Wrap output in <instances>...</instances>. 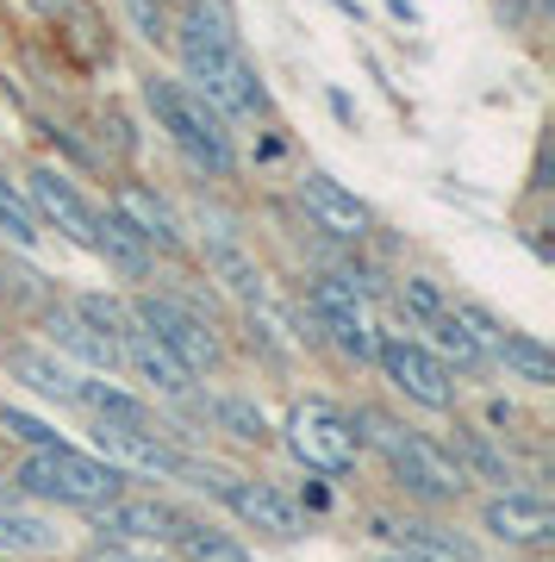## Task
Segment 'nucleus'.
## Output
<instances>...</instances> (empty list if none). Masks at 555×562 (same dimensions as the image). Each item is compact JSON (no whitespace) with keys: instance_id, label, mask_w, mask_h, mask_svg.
Masks as SVG:
<instances>
[{"instance_id":"41","label":"nucleus","mask_w":555,"mask_h":562,"mask_svg":"<svg viewBox=\"0 0 555 562\" xmlns=\"http://www.w3.org/2000/svg\"><path fill=\"white\" fill-rule=\"evenodd\" d=\"M331 7H338V13H350V20H356V25H362V20H369V13H362L356 0H331Z\"/></svg>"},{"instance_id":"7","label":"nucleus","mask_w":555,"mask_h":562,"mask_svg":"<svg viewBox=\"0 0 555 562\" xmlns=\"http://www.w3.org/2000/svg\"><path fill=\"white\" fill-rule=\"evenodd\" d=\"M381 475L394 487V501H406L412 513H456L475 494L468 475L456 469V457H450V443L431 438V431H418V425L381 457Z\"/></svg>"},{"instance_id":"28","label":"nucleus","mask_w":555,"mask_h":562,"mask_svg":"<svg viewBox=\"0 0 555 562\" xmlns=\"http://www.w3.org/2000/svg\"><path fill=\"white\" fill-rule=\"evenodd\" d=\"M57 550H63V531H57V519H50L44 506H32V501L0 506V557H7V562L57 557Z\"/></svg>"},{"instance_id":"16","label":"nucleus","mask_w":555,"mask_h":562,"mask_svg":"<svg viewBox=\"0 0 555 562\" xmlns=\"http://www.w3.org/2000/svg\"><path fill=\"white\" fill-rule=\"evenodd\" d=\"M181 513H188V506L169 501L162 487H125V494H113L106 506H94V513H88V538L157 543V550H169V538H175Z\"/></svg>"},{"instance_id":"37","label":"nucleus","mask_w":555,"mask_h":562,"mask_svg":"<svg viewBox=\"0 0 555 562\" xmlns=\"http://www.w3.org/2000/svg\"><path fill=\"white\" fill-rule=\"evenodd\" d=\"M294 506L306 513V519H313V513H331V482H325V475H306V487L294 494Z\"/></svg>"},{"instance_id":"26","label":"nucleus","mask_w":555,"mask_h":562,"mask_svg":"<svg viewBox=\"0 0 555 562\" xmlns=\"http://www.w3.org/2000/svg\"><path fill=\"white\" fill-rule=\"evenodd\" d=\"M418 338L431 344V350H437V362H443V369H450V375H456L462 387H468V382H487V375H494V362H487V350H480V338H475V331L462 325L456 301H450V313H443V319H431V325H424Z\"/></svg>"},{"instance_id":"32","label":"nucleus","mask_w":555,"mask_h":562,"mask_svg":"<svg viewBox=\"0 0 555 562\" xmlns=\"http://www.w3.org/2000/svg\"><path fill=\"white\" fill-rule=\"evenodd\" d=\"M350 425H356V443H362V457H387V450H394L399 438H406V431H412V425L399 419L394 406H381V401H356L350 406Z\"/></svg>"},{"instance_id":"15","label":"nucleus","mask_w":555,"mask_h":562,"mask_svg":"<svg viewBox=\"0 0 555 562\" xmlns=\"http://www.w3.org/2000/svg\"><path fill=\"white\" fill-rule=\"evenodd\" d=\"M206 494L238 519V531H262V538H275V543L306 538V513L294 506V494H287L281 482H262V475H225V469H218Z\"/></svg>"},{"instance_id":"34","label":"nucleus","mask_w":555,"mask_h":562,"mask_svg":"<svg viewBox=\"0 0 555 562\" xmlns=\"http://www.w3.org/2000/svg\"><path fill=\"white\" fill-rule=\"evenodd\" d=\"M120 20L144 50H169V0H120Z\"/></svg>"},{"instance_id":"36","label":"nucleus","mask_w":555,"mask_h":562,"mask_svg":"<svg viewBox=\"0 0 555 562\" xmlns=\"http://www.w3.org/2000/svg\"><path fill=\"white\" fill-rule=\"evenodd\" d=\"M480 431H494V438H512V425L524 419V413H518V401H506V394H487V401H480Z\"/></svg>"},{"instance_id":"18","label":"nucleus","mask_w":555,"mask_h":562,"mask_svg":"<svg viewBox=\"0 0 555 562\" xmlns=\"http://www.w3.org/2000/svg\"><path fill=\"white\" fill-rule=\"evenodd\" d=\"M0 375L7 382H20L32 401H44V406H63V413H76V387H81V369L76 362H63L50 344H38V338H0Z\"/></svg>"},{"instance_id":"31","label":"nucleus","mask_w":555,"mask_h":562,"mask_svg":"<svg viewBox=\"0 0 555 562\" xmlns=\"http://www.w3.org/2000/svg\"><path fill=\"white\" fill-rule=\"evenodd\" d=\"M38 244H44V232H38V220H32L25 194H20V176H7V169H0V250L32 257Z\"/></svg>"},{"instance_id":"13","label":"nucleus","mask_w":555,"mask_h":562,"mask_svg":"<svg viewBox=\"0 0 555 562\" xmlns=\"http://www.w3.org/2000/svg\"><path fill=\"white\" fill-rule=\"evenodd\" d=\"M475 538L499 543V550H555V501L543 482H518V487H499V494H480L475 506Z\"/></svg>"},{"instance_id":"43","label":"nucleus","mask_w":555,"mask_h":562,"mask_svg":"<svg viewBox=\"0 0 555 562\" xmlns=\"http://www.w3.org/2000/svg\"><path fill=\"white\" fill-rule=\"evenodd\" d=\"M375 562H424V557H406V550H381Z\"/></svg>"},{"instance_id":"2","label":"nucleus","mask_w":555,"mask_h":562,"mask_svg":"<svg viewBox=\"0 0 555 562\" xmlns=\"http://www.w3.org/2000/svg\"><path fill=\"white\" fill-rule=\"evenodd\" d=\"M138 101H144V113H150V125L169 138V150L194 169V181H238L243 176L238 132L218 120L175 69H157V63H150L138 76Z\"/></svg>"},{"instance_id":"23","label":"nucleus","mask_w":555,"mask_h":562,"mask_svg":"<svg viewBox=\"0 0 555 562\" xmlns=\"http://www.w3.org/2000/svg\"><path fill=\"white\" fill-rule=\"evenodd\" d=\"M88 257H100L106 269H113V276L125 281V288H150V281L162 276L157 257H150V250L138 244V232H132L120 213H106V206L94 213V250H88Z\"/></svg>"},{"instance_id":"4","label":"nucleus","mask_w":555,"mask_h":562,"mask_svg":"<svg viewBox=\"0 0 555 562\" xmlns=\"http://www.w3.org/2000/svg\"><path fill=\"white\" fill-rule=\"evenodd\" d=\"M275 443L306 469V475H325V482H350L362 469V443L356 425H350V406L338 394H294L287 413L275 419Z\"/></svg>"},{"instance_id":"14","label":"nucleus","mask_w":555,"mask_h":562,"mask_svg":"<svg viewBox=\"0 0 555 562\" xmlns=\"http://www.w3.org/2000/svg\"><path fill=\"white\" fill-rule=\"evenodd\" d=\"M369 531L387 538V550H406V557H424V562H494L487 543L475 531H462L450 513H412V506L369 513Z\"/></svg>"},{"instance_id":"5","label":"nucleus","mask_w":555,"mask_h":562,"mask_svg":"<svg viewBox=\"0 0 555 562\" xmlns=\"http://www.w3.org/2000/svg\"><path fill=\"white\" fill-rule=\"evenodd\" d=\"M132 294V319L150 331V338L169 350V357L194 375V382H213V375H225L231 369V338H225V325L206 319V313H194V306L181 301V294H169L162 281H150V288H125Z\"/></svg>"},{"instance_id":"38","label":"nucleus","mask_w":555,"mask_h":562,"mask_svg":"<svg viewBox=\"0 0 555 562\" xmlns=\"http://www.w3.org/2000/svg\"><path fill=\"white\" fill-rule=\"evenodd\" d=\"M325 106H331V120H338L343 132H362V113H356V101H350V94H343L338 81H331V88H325Z\"/></svg>"},{"instance_id":"6","label":"nucleus","mask_w":555,"mask_h":562,"mask_svg":"<svg viewBox=\"0 0 555 562\" xmlns=\"http://www.w3.org/2000/svg\"><path fill=\"white\" fill-rule=\"evenodd\" d=\"M375 375L394 387V401H406L412 413H431V419H456L462 413V382L437 362V350L418 331H399V325H381L375 338Z\"/></svg>"},{"instance_id":"24","label":"nucleus","mask_w":555,"mask_h":562,"mask_svg":"<svg viewBox=\"0 0 555 562\" xmlns=\"http://www.w3.org/2000/svg\"><path fill=\"white\" fill-rule=\"evenodd\" d=\"M169 557L175 562H262L257 550L243 543V531L206 519V513H181L175 538H169Z\"/></svg>"},{"instance_id":"27","label":"nucleus","mask_w":555,"mask_h":562,"mask_svg":"<svg viewBox=\"0 0 555 562\" xmlns=\"http://www.w3.org/2000/svg\"><path fill=\"white\" fill-rule=\"evenodd\" d=\"M450 301H456V294H450L431 269H394V281H387V313L406 319L399 331H424L431 319L450 313Z\"/></svg>"},{"instance_id":"9","label":"nucleus","mask_w":555,"mask_h":562,"mask_svg":"<svg viewBox=\"0 0 555 562\" xmlns=\"http://www.w3.org/2000/svg\"><path fill=\"white\" fill-rule=\"evenodd\" d=\"M88 450L113 462L125 482H157V487H175L181 475H188V462H194V450H188L181 431H169V425H106V419H88Z\"/></svg>"},{"instance_id":"17","label":"nucleus","mask_w":555,"mask_h":562,"mask_svg":"<svg viewBox=\"0 0 555 562\" xmlns=\"http://www.w3.org/2000/svg\"><path fill=\"white\" fill-rule=\"evenodd\" d=\"M25 325H32V331H38V344H50L63 362H76L81 375H120V344L100 338L94 325H88L76 306H69V294H63V288H57V294H50V301H44Z\"/></svg>"},{"instance_id":"29","label":"nucleus","mask_w":555,"mask_h":562,"mask_svg":"<svg viewBox=\"0 0 555 562\" xmlns=\"http://www.w3.org/2000/svg\"><path fill=\"white\" fill-rule=\"evenodd\" d=\"M69 306H76V313L94 325L106 344H120L125 331L138 325V319H132V294H120V288H106V294H100V288H76V294H69Z\"/></svg>"},{"instance_id":"20","label":"nucleus","mask_w":555,"mask_h":562,"mask_svg":"<svg viewBox=\"0 0 555 562\" xmlns=\"http://www.w3.org/2000/svg\"><path fill=\"white\" fill-rule=\"evenodd\" d=\"M200 276L213 281V294H225V301L238 306H262L275 301V281H269V262L257 257V238L250 244H213V250H194Z\"/></svg>"},{"instance_id":"10","label":"nucleus","mask_w":555,"mask_h":562,"mask_svg":"<svg viewBox=\"0 0 555 562\" xmlns=\"http://www.w3.org/2000/svg\"><path fill=\"white\" fill-rule=\"evenodd\" d=\"M456 313H462V325L480 338V350H487V362H494V375L531 387V394H550L555 387V357H550V344L536 338V331L499 319L487 301H468V294H456Z\"/></svg>"},{"instance_id":"11","label":"nucleus","mask_w":555,"mask_h":562,"mask_svg":"<svg viewBox=\"0 0 555 562\" xmlns=\"http://www.w3.org/2000/svg\"><path fill=\"white\" fill-rule=\"evenodd\" d=\"M20 194H25V206H32V220H38L44 238L57 232V238L76 244V250H94V213H100V201L81 194V181L69 176L63 162L32 157L20 169Z\"/></svg>"},{"instance_id":"12","label":"nucleus","mask_w":555,"mask_h":562,"mask_svg":"<svg viewBox=\"0 0 555 562\" xmlns=\"http://www.w3.org/2000/svg\"><path fill=\"white\" fill-rule=\"evenodd\" d=\"M106 213H120V220L138 232V244L157 257V269H188V262H194V244H188V225H181V206L169 201V194H157L150 181L113 176V188H106Z\"/></svg>"},{"instance_id":"30","label":"nucleus","mask_w":555,"mask_h":562,"mask_svg":"<svg viewBox=\"0 0 555 562\" xmlns=\"http://www.w3.org/2000/svg\"><path fill=\"white\" fill-rule=\"evenodd\" d=\"M50 294H57V281H44L20 250H0V306H20L25 319H32Z\"/></svg>"},{"instance_id":"1","label":"nucleus","mask_w":555,"mask_h":562,"mask_svg":"<svg viewBox=\"0 0 555 562\" xmlns=\"http://www.w3.org/2000/svg\"><path fill=\"white\" fill-rule=\"evenodd\" d=\"M169 57H175V76L188 81L231 132H238V125L275 120V94H269L257 57L243 50V38H218L206 25L169 13Z\"/></svg>"},{"instance_id":"39","label":"nucleus","mask_w":555,"mask_h":562,"mask_svg":"<svg viewBox=\"0 0 555 562\" xmlns=\"http://www.w3.org/2000/svg\"><path fill=\"white\" fill-rule=\"evenodd\" d=\"M381 7H387V13H394L399 25H412V32L424 25V13H418V0H381Z\"/></svg>"},{"instance_id":"33","label":"nucleus","mask_w":555,"mask_h":562,"mask_svg":"<svg viewBox=\"0 0 555 562\" xmlns=\"http://www.w3.org/2000/svg\"><path fill=\"white\" fill-rule=\"evenodd\" d=\"M0 438L13 443V450H57V443H69L50 419H38V413H25L13 401H0Z\"/></svg>"},{"instance_id":"21","label":"nucleus","mask_w":555,"mask_h":562,"mask_svg":"<svg viewBox=\"0 0 555 562\" xmlns=\"http://www.w3.org/2000/svg\"><path fill=\"white\" fill-rule=\"evenodd\" d=\"M450 457H456V469L468 475V487H487V494H499V487H518L524 482V469H518V457L506 450V438H494V431H480L475 419H450Z\"/></svg>"},{"instance_id":"19","label":"nucleus","mask_w":555,"mask_h":562,"mask_svg":"<svg viewBox=\"0 0 555 562\" xmlns=\"http://www.w3.org/2000/svg\"><path fill=\"white\" fill-rule=\"evenodd\" d=\"M120 375L138 387L144 401H157V406H181L200 387L194 375H188V369H181V362L169 357L150 331H144V325H132V331L120 338Z\"/></svg>"},{"instance_id":"40","label":"nucleus","mask_w":555,"mask_h":562,"mask_svg":"<svg viewBox=\"0 0 555 562\" xmlns=\"http://www.w3.org/2000/svg\"><path fill=\"white\" fill-rule=\"evenodd\" d=\"M25 7H32L38 20H69V13H76V0H25Z\"/></svg>"},{"instance_id":"22","label":"nucleus","mask_w":555,"mask_h":562,"mask_svg":"<svg viewBox=\"0 0 555 562\" xmlns=\"http://www.w3.org/2000/svg\"><path fill=\"white\" fill-rule=\"evenodd\" d=\"M188 406L213 425L218 438L243 443V450H269V443H275V419H269V406H262L257 394H218V387H194V394H188Z\"/></svg>"},{"instance_id":"42","label":"nucleus","mask_w":555,"mask_h":562,"mask_svg":"<svg viewBox=\"0 0 555 562\" xmlns=\"http://www.w3.org/2000/svg\"><path fill=\"white\" fill-rule=\"evenodd\" d=\"M20 494H13V482H7V469H0V506H13Z\"/></svg>"},{"instance_id":"25","label":"nucleus","mask_w":555,"mask_h":562,"mask_svg":"<svg viewBox=\"0 0 555 562\" xmlns=\"http://www.w3.org/2000/svg\"><path fill=\"white\" fill-rule=\"evenodd\" d=\"M76 413H88V419H106V425H162V406L144 401L138 387H125L120 375H81Z\"/></svg>"},{"instance_id":"35","label":"nucleus","mask_w":555,"mask_h":562,"mask_svg":"<svg viewBox=\"0 0 555 562\" xmlns=\"http://www.w3.org/2000/svg\"><path fill=\"white\" fill-rule=\"evenodd\" d=\"M76 562H175L157 543H113V538H88L76 550Z\"/></svg>"},{"instance_id":"8","label":"nucleus","mask_w":555,"mask_h":562,"mask_svg":"<svg viewBox=\"0 0 555 562\" xmlns=\"http://www.w3.org/2000/svg\"><path fill=\"white\" fill-rule=\"evenodd\" d=\"M294 213L299 225L325 238V250H375L381 244V213L362 201L356 188H343L331 169H299L294 176Z\"/></svg>"},{"instance_id":"3","label":"nucleus","mask_w":555,"mask_h":562,"mask_svg":"<svg viewBox=\"0 0 555 562\" xmlns=\"http://www.w3.org/2000/svg\"><path fill=\"white\" fill-rule=\"evenodd\" d=\"M7 482H13V494L32 506H57V513H94V506H106L113 494H125V475L113 469L106 457H94L88 443H57V450H20L13 457V469H7Z\"/></svg>"}]
</instances>
